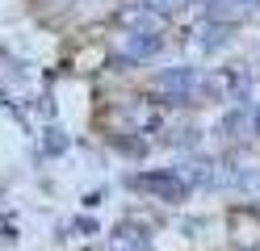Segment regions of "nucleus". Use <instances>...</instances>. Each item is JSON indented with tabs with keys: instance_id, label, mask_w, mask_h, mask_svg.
I'll list each match as a JSON object with an SVG mask.
<instances>
[{
	"instance_id": "nucleus-1",
	"label": "nucleus",
	"mask_w": 260,
	"mask_h": 251,
	"mask_svg": "<svg viewBox=\"0 0 260 251\" xmlns=\"http://www.w3.org/2000/svg\"><path fill=\"white\" fill-rule=\"evenodd\" d=\"M135 184H139V189H147V193H159L164 201H172V197H181V193H185V184L176 180L172 172H151V176H135Z\"/></svg>"
},
{
	"instance_id": "nucleus-2",
	"label": "nucleus",
	"mask_w": 260,
	"mask_h": 251,
	"mask_svg": "<svg viewBox=\"0 0 260 251\" xmlns=\"http://www.w3.org/2000/svg\"><path fill=\"white\" fill-rule=\"evenodd\" d=\"M159 84H164V92H172V100H185L189 88H193V76H189V71H168Z\"/></svg>"
},
{
	"instance_id": "nucleus-3",
	"label": "nucleus",
	"mask_w": 260,
	"mask_h": 251,
	"mask_svg": "<svg viewBox=\"0 0 260 251\" xmlns=\"http://www.w3.org/2000/svg\"><path fill=\"white\" fill-rule=\"evenodd\" d=\"M155 50H159V38H151V33H143V38L135 33V38H130V55L135 59H151Z\"/></svg>"
}]
</instances>
